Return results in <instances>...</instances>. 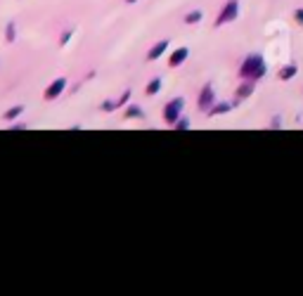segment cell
Here are the masks:
<instances>
[{
	"mask_svg": "<svg viewBox=\"0 0 303 296\" xmlns=\"http://www.w3.org/2000/svg\"><path fill=\"white\" fill-rule=\"evenodd\" d=\"M266 74V62L261 55H251L244 64H242V76H249V78H261Z\"/></svg>",
	"mask_w": 303,
	"mask_h": 296,
	"instance_id": "1",
	"label": "cell"
},
{
	"mask_svg": "<svg viewBox=\"0 0 303 296\" xmlns=\"http://www.w3.org/2000/svg\"><path fill=\"white\" fill-rule=\"evenodd\" d=\"M182 104H185L182 97H176V100H171V102L166 104V109H163V119H166V123H176V121H178Z\"/></svg>",
	"mask_w": 303,
	"mask_h": 296,
	"instance_id": "2",
	"label": "cell"
},
{
	"mask_svg": "<svg viewBox=\"0 0 303 296\" xmlns=\"http://www.w3.org/2000/svg\"><path fill=\"white\" fill-rule=\"evenodd\" d=\"M239 15V2L237 0H230L225 7H223V12L218 15V19H215V26H223V24H228V21H232V19Z\"/></svg>",
	"mask_w": 303,
	"mask_h": 296,
	"instance_id": "3",
	"label": "cell"
},
{
	"mask_svg": "<svg viewBox=\"0 0 303 296\" xmlns=\"http://www.w3.org/2000/svg\"><path fill=\"white\" fill-rule=\"evenodd\" d=\"M64 88H67V78H54L53 83L48 86V90H45V100H54V97H59V95L64 93Z\"/></svg>",
	"mask_w": 303,
	"mask_h": 296,
	"instance_id": "4",
	"label": "cell"
},
{
	"mask_svg": "<svg viewBox=\"0 0 303 296\" xmlns=\"http://www.w3.org/2000/svg\"><path fill=\"white\" fill-rule=\"evenodd\" d=\"M211 102H214V90H211V86H204V90L199 95V107H201V109H209Z\"/></svg>",
	"mask_w": 303,
	"mask_h": 296,
	"instance_id": "5",
	"label": "cell"
},
{
	"mask_svg": "<svg viewBox=\"0 0 303 296\" xmlns=\"http://www.w3.org/2000/svg\"><path fill=\"white\" fill-rule=\"evenodd\" d=\"M187 55H190V50H187V48H178V50L171 55V62H168V64H171V67H180V64L187 59Z\"/></svg>",
	"mask_w": 303,
	"mask_h": 296,
	"instance_id": "6",
	"label": "cell"
},
{
	"mask_svg": "<svg viewBox=\"0 0 303 296\" xmlns=\"http://www.w3.org/2000/svg\"><path fill=\"white\" fill-rule=\"evenodd\" d=\"M166 48H168V40H159V43L149 50V55H147V57H149V59H159V57L163 55V50H166Z\"/></svg>",
	"mask_w": 303,
	"mask_h": 296,
	"instance_id": "7",
	"label": "cell"
},
{
	"mask_svg": "<svg viewBox=\"0 0 303 296\" xmlns=\"http://www.w3.org/2000/svg\"><path fill=\"white\" fill-rule=\"evenodd\" d=\"M159 90H161V78H152V81L147 83V88H144L147 95H157Z\"/></svg>",
	"mask_w": 303,
	"mask_h": 296,
	"instance_id": "8",
	"label": "cell"
},
{
	"mask_svg": "<svg viewBox=\"0 0 303 296\" xmlns=\"http://www.w3.org/2000/svg\"><path fill=\"white\" fill-rule=\"evenodd\" d=\"M125 116H128V119H143L144 114H143V109H140V107H135V104H130V107L125 109Z\"/></svg>",
	"mask_w": 303,
	"mask_h": 296,
	"instance_id": "9",
	"label": "cell"
},
{
	"mask_svg": "<svg viewBox=\"0 0 303 296\" xmlns=\"http://www.w3.org/2000/svg\"><path fill=\"white\" fill-rule=\"evenodd\" d=\"M24 111V107L21 104H17V107H12V109H7L5 111V121H12V119H17L19 114Z\"/></svg>",
	"mask_w": 303,
	"mask_h": 296,
	"instance_id": "10",
	"label": "cell"
},
{
	"mask_svg": "<svg viewBox=\"0 0 303 296\" xmlns=\"http://www.w3.org/2000/svg\"><path fill=\"white\" fill-rule=\"evenodd\" d=\"M201 17H204L201 10H195V12H190V15L185 17V21H187V24H196V21H201Z\"/></svg>",
	"mask_w": 303,
	"mask_h": 296,
	"instance_id": "11",
	"label": "cell"
},
{
	"mask_svg": "<svg viewBox=\"0 0 303 296\" xmlns=\"http://www.w3.org/2000/svg\"><path fill=\"white\" fill-rule=\"evenodd\" d=\"M294 74H296V67H294V64H286L285 69L280 71V76H282L285 81H286V78H291V76H294Z\"/></svg>",
	"mask_w": 303,
	"mask_h": 296,
	"instance_id": "12",
	"label": "cell"
},
{
	"mask_svg": "<svg viewBox=\"0 0 303 296\" xmlns=\"http://www.w3.org/2000/svg\"><path fill=\"white\" fill-rule=\"evenodd\" d=\"M5 36H7V40H10V43L17 38V26H15V21H10V24H7V34H5Z\"/></svg>",
	"mask_w": 303,
	"mask_h": 296,
	"instance_id": "13",
	"label": "cell"
},
{
	"mask_svg": "<svg viewBox=\"0 0 303 296\" xmlns=\"http://www.w3.org/2000/svg\"><path fill=\"white\" fill-rule=\"evenodd\" d=\"M225 111H230V104H228V102L218 104V107H215V109H211L209 114H211V116H215V114H225Z\"/></svg>",
	"mask_w": 303,
	"mask_h": 296,
	"instance_id": "14",
	"label": "cell"
},
{
	"mask_svg": "<svg viewBox=\"0 0 303 296\" xmlns=\"http://www.w3.org/2000/svg\"><path fill=\"white\" fill-rule=\"evenodd\" d=\"M251 93H253V88H251V86H242V88H239V93H237V97L242 100V97H249Z\"/></svg>",
	"mask_w": 303,
	"mask_h": 296,
	"instance_id": "15",
	"label": "cell"
},
{
	"mask_svg": "<svg viewBox=\"0 0 303 296\" xmlns=\"http://www.w3.org/2000/svg\"><path fill=\"white\" fill-rule=\"evenodd\" d=\"M176 123H178V126H176L178 130H187V128H190V119H178Z\"/></svg>",
	"mask_w": 303,
	"mask_h": 296,
	"instance_id": "16",
	"label": "cell"
},
{
	"mask_svg": "<svg viewBox=\"0 0 303 296\" xmlns=\"http://www.w3.org/2000/svg\"><path fill=\"white\" fill-rule=\"evenodd\" d=\"M71 36H73V31H71V29H67V31L62 34V40H59V43H62V45H67V43L71 40Z\"/></svg>",
	"mask_w": 303,
	"mask_h": 296,
	"instance_id": "17",
	"label": "cell"
},
{
	"mask_svg": "<svg viewBox=\"0 0 303 296\" xmlns=\"http://www.w3.org/2000/svg\"><path fill=\"white\" fill-rule=\"evenodd\" d=\"M102 109H105V111L116 109V102H111V100H107V102H102Z\"/></svg>",
	"mask_w": 303,
	"mask_h": 296,
	"instance_id": "18",
	"label": "cell"
},
{
	"mask_svg": "<svg viewBox=\"0 0 303 296\" xmlns=\"http://www.w3.org/2000/svg\"><path fill=\"white\" fill-rule=\"evenodd\" d=\"M128 100H130V93H128V90H125V93L121 95V100H119V102H116V107H119V104H125V102H128Z\"/></svg>",
	"mask_w": 303,
	"mask_h": 296,
	"instance_id": "19",
	"label": "cell"
},
{
	"mask_svg": "<svg viewBox=\"0 0 303 296\" xmlns=\"http://www.w3.org/2000/svg\"><path fill=\"white\" fill-rule=\"evenodd\" d=\"M296 19H299V21L303 24V10H296Z\"/></svg>",
	"mask_w": 303,
	"mask_h": 296,
	"instance_id": "20",
	"label": "cell"
},
{
	"mask_svg": "<svg viewBox=\"0 0 303 296\" xmlns=\"http://www.w3.org/2000/svg\"><path fill=\"white\" fill-rule=\"evenodd\" d=\"M128 2H135V0H128Z\"/></svg>",
	"mask_w": 303,
	"mask_h": 296,
	"instance_id": "21",
	"label": "cell"
}]
</instances>
